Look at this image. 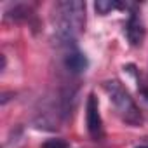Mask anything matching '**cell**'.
<instances>
[{
  "mask_svg": "<svg viewBox=\"0 0 148 148\" xmlns=\"http://www.w3.org/2000/svg\"><path fill=\"white\" fill-rule=\"evenodd\" d=\"M125 37L129 40V44L132 47H138L141 45L143 38H145V23H143V18L139 14V7L138 4L129 11V18H127V23H125Z\"/></svg>",
  "mask_w": 148,
  "mask_h": 148,
  "instance_id": "obj_5",
  "label": "cell"
},
{
  "mask_svg": "<svg viewBox=\"0 0 148 148\" xmlns=\"http://www.w3.org/2000/svg\"><path fill=\"white\" fill-rule=\"evenodd\" d=\"M86 124H87V132L94 141H101L105 138V129H103V120L99 113V105L98 98L91 92L86 103Z\"/></svg>",
  "mask_w": 148,
  "mask_h": 148,
  "instance_id": "obj_4",
  "label": "cell"
},
{
  "mask_svg": "<svg viewBox=\"0 0 148 148\" xmlns=\"http://www.w3.org/2000/svg\"><path fill=\"white\" fill-rule=\"evenodd\" d=\"M139 84H141V82H139ZM139 92H141V96H143V98L148 101V86L141 84V86H139Z\"/></svg>",
  "mask_w": 148,
  "mask_h": 148,
  "instance_id": "obj_9",
  "label": "cell"
},
{
  "mask_svg": "<svg viewBox=\"0 0 148 148\" xmlns=\"http://www.w3.org/2000/svg\"><path fill=\"white\" fill-rule=\"evenodd\" d=\"M136 4H124V2H117V0H98V2L94 4V9H96V12L98 14H101V16H106V14H110L112 11H117V9H132Z\"/></svg>",
  "mask_w": 148,
  "mask_h": 148,
  "instance_id": "obj_6",
  "label": "cell"
},
{
  "mask_svg": "<svg viewBox=\"0 0 148 148\" xmlns=\"http://www.w3.org/2000/svg\"><path fill=\"white\" fill-rule=\"evenodd\" d=\"M134 148H148V143H146V145H139V146H134Z\"/></svg>",
  "mask_w": 148,
  "mask_h": 148,
  "instance_id": "obj_10",
  "label": "cell"
},
{
  "mask_svg": "<svg viewBox=\"0 0 148 148\" xmlns=\"http://www.w3.org/2000/svg\"><path fill=\"white\" fill-rule=\"evenodd\" d=\"M33 16H35V14H33L32 7H30V5H25V4H16V5H12V7L5 12V18H11V19H14V21H28V23H30V19H32Z\"/></svg>",
  "mask_w": 148,
  "mask_h": 148,
  "instance_id": "obj_7",
  "label": "cell"
},
{
  "mask_svg": "<svg viewBox=\"0 0 148 148\" xmlns=\"http://www.w3.org/2000/svg\"><path fill=\"white\" fill-rule=\"evenodd\" d=\"M103 89L106 91L112 105L115 106V112L119 113V117L127 125L138 127V125H141L145 122V117H143L139 106L131 98L129 91L122 86V82H119V80H105Z\"/></svg>",
  "mask_w": 148,
  "mask_h": 148,
  "instance_id": "obj_2",
  "label": "cell"
},
{
  "mask_svg": "<svg viewBox=\"0 0 148 148\" xmlns=\"http://www.w3.org/2000/svg\"><path fill=\"white\" fill-rule=\"evenodd\" d=\"M61 52H63V63L64 68L71 73V75H80L82 71L87 70L89 61L86 58V54L79 49V45L75 44V38H64V40H58Z\"/></svg>",
  "mask_w": 148,
  "mask_h": 148,
  "instance_id": "obj_3",
  "label": "cell"
},
{
  "mask_svg": "<svg viewBox=\"0 0 148 148\" xmlns=\"http://www.w3.org/2000/svg\"><path fill=\"white\" fill-rule=\"evenodd\" d=\"M86 26V4L80 0H64L54 5L56 38H75Z\"/></svg>",
  "mask_w": 148,
  "mask_h": 148,
  "instance_id": "obj_1",
  "label": "cell"
},
{
  "mask_svg": "<svg viewBox=\"0 0 148 148\" xmlns=\"http://www.w3.org/2000/svg\"><path fill=\"white\" fill-rule=\"evenodd\" d=\"M40 148H70V145L63 138H51V139H45L40 145Z\"/></svg>",
  "mask_w": 148,
  "mask_h": 148,
  "instance_id": "obj_8",
  "label": "cell"
}]
</instances>
